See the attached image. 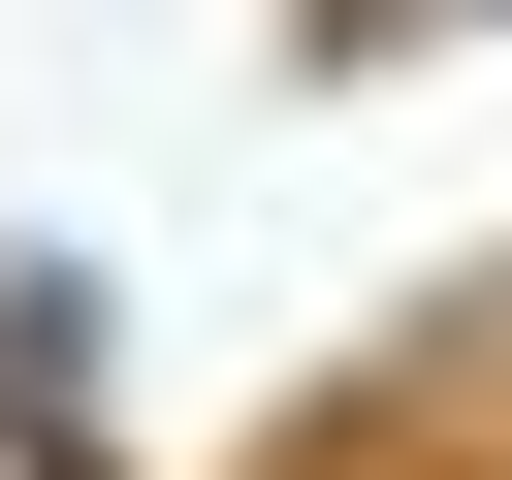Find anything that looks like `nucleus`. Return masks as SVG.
Returning <instances> with one entry per match:
<instances>
[{
	"mask_svg": "<svg viewBox=\"0 0 512 480\" xmlns=\"http://www.w3.org/2000/svg\"><path fill=\"white\" fill-rule=\"evenodd\" d=\"M0 480H64V416H32V384H0Z\"/></svg>",
	"mask_w": 512,
	"mask_h": 480,
	"instance_id": "nucleus-1",
	"label": "nucleus"
}]
</instances>
